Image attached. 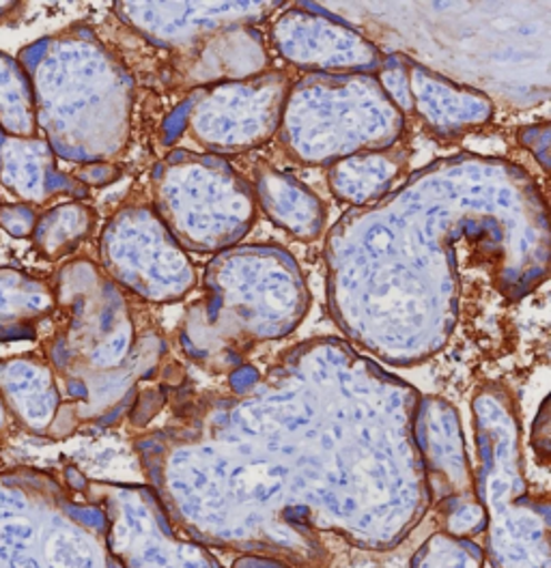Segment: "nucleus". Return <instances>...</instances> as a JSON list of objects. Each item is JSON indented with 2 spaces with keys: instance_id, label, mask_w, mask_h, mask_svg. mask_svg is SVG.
Masks as SVG:
<instances>
[{
  "instance_id": "obj_1",
  "label": "nucleus",
  "mask_w": 551,
  "mask_h": 568,
  "mask_svg": "<svg viewBox=\"0 0 551 568\" xmlns=\"http://www.w3.org/2000/svg\"><path fill=\"white\" fill-rule=\"evenodd\" d=\"M22 78L13 61L0 57V121L4 130L11 134H31L29 112H27V98L18 89L22 87Z\"/></svg>"
},
{
  "instance_id": "obj_2",
  "label": "nucleus",
  "mask_w": 551,
  "mask_h": 568,
  "mask_svg": "<svg viewBox=\"0 0 551 568\" xmlns=\"http://www.w3.org/2000/svg\"><path fill=\"white\" fill-rule=\"evenodd\" d=\"M4 215H11V220H0V224L7 229V231H11L16 237H24V235H29V231H31V226H33V213L29 212L27 207H7Z\"/></svg>"
},
{
  "instance_id": "obj_3",
  "label": "nucleus",
  "mask_w": 551,
  "mask_h": 568,
  "mask_svg": "<svg viewBox=\"0 0 551 568\" xmlns=\"http://www.w3.org/2000/svg\"><path fill=\"white\" fill-rule=\"evenodd\" d=\"M11 7H13V2H0V16L7 13V9H11Z\"/></svg>"
}]
</instances>
